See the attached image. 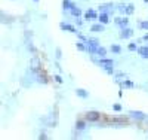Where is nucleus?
<instances>
[{
	"label": "nucleus",
	"instance_id": "423d86ee",
	"mask_svg": "<svg viewBox=\"0 0 148 140\" xmlns=\"http://www.w3.org/2000/svg\"><path fill=\"white\" fill-rule=\"evenodd\" d=\"M98 16H99V15H98V12L95 11V9H88V11L84 12V16H83V18H84L86 21H89V20H96Z\"/></svg>",
	"mask_w": 148,
	"mask_h": 140
},
{
	"label": "nucleus",
	"instance_id": "ddd939ff",
	"mask_svg": "<svg viewBox=\"0 0 148 140\" xmlns=\"http://www.w3.org/2000/svg\"><path fill=\"white\" fill-rule=\"evenodd\" d=\"M76 94H77V97H80V99H88L89 97V92L88 91H84V90H76Z\"/></svg>",
	"mask_w": 148,
	"mask_h": 140
},
{
	"label": "nucleus",
	"instance_id": "39448f33",
	"mask_svg": "<svg viewBox=\"0 0 148 140\" xmlns=\"http://www.w3.org/2000/svg\"><path fill=\"white\" fill-rule=\"evenodd\" d=\"M130 115V118H133V119H136V121H145L147 119V115L144 112H138V110H132L129 113Z\"/></svg>",
	"mask_w": 148,
	"mask_h": 140
},
{
	"label": "nucleus",
	"instance_id": "aec40b11",
	"mask_svg": "<svg viewBox=\"0 0 148 140\" xmlns=\"http://www.w3.org/2000/svg\"><path fill=\"white\" fill-rule=\"evenodd\" d=\"M135 12V6L133 5H127L126 6V15H132Z\"/></svg>",
	"mask_w": 148,
	"mask_h": 140
},
{
	"label": "nucleus",
	"instance_id": "7ed1b4c3",
	"mask_svg": "<svg viewBox=\"0 0 148 140\" xmlns=\"http://www.w3.org/2000/svg\"><path fill=\"white\" fill-rule=\"evenodd\" d=\"M99 118H101V115H99V112H96V110H90V112L86 113V116H84V119L88 122H96Z\"/></svg>",
	"mask_w": 148,
	"mask_h": 140
},
{
	"label": "nucleus",
	"instance_id": "f257e3e1",
	"mask_svg": "<svg viewBox=\"0 0 148 140\" xmlns=\"http://www.w3.org/2000/svg\"><path fill=\"white\" fill-rule=\"evenodd\" d=\"M86 46H88V51H86V52H89L90 55H96V51H98V48L101 46V45H99V39L90 37L88 42H86Z\"/></svg>",
	"mask_w": 148,
	"mask_h": 140
},
{
	"label": "nucleus",
	"instance_id": "cd10ccee",
	"mask_svg": "<svg viewBox=\"0 0 148 140\" xmlns=\"http://www.w3.org/2000/svg\"><path fill=\"white\" fill-rule=\"evenodd\" d=\"M141 40H144V42H145V40H148V33H147V34H145V36H144V37H142V39H141Z\"/></svg>",
	"mask_w": 148,
	"mask_h": 140
},
{
	"label": "nucleus",
	"instance_id": "f03ea898",
	"mask_svg": "<svg viewBox=\"0 0 148 140\" xmlns=\"http://www.w3.org/2000/svg\"><path fill=\"white\" fill-rule=\"evenodd\" d=\"M116 9H117V7L113 5V3H102V5L98 6V11H99V12H105V14H110V15L114 12Z\"/></svg>",
	"mask_w": 148,
	"mask_h": 140
},
{
	"label": "nucleus",
	"instance_id": "f3484780",
	"mask_svg": "<svg viewBox=\"0 0 148 140\" xmlns=\"http://www.w3.org/2000/svg\"><path fill=\"white\" fill-rule=\"evenodd\" d=\"M120 86H121V88H135V84L130 82V81H125V82L120 84Z\"/></svg>",
	"mask_w": 148,
	"mask_h": 140
},
{
	"label": "nucleus",
	"instance_id": "1a4fd4ad",
	"mask_svg": "<svg viewBox=\"0 0 148 140\" xmlns=\"http://www.w3.org/2000/svg\"><path fill=\"white\" fill-rule=\"evenodd\" d=\"M98 20L101 24H108L110 22V14H105V12H99V16H98Z\"/></svg>",
	"mask_w": 148,
	"mask_h": 140
},
{
	"label": "nucleus",
	"instance_id": "dca6fc26",
	"mask_svg": "<svg viewBox=\"0 0 148 140\" xmlns=\"http://www.w3.org/2000/svg\"><path fill=\"white\" fill-rule=\"evenodd\" d=\"M110 51L113 52V54H121V46L120 45H111Z\"/></svg>",
	"mask_w": 148,
	"mask_h": 140
},
{
	"label": "nucleus",
	"instance_id": "c756f323",
	"mask_svg": "<svg viewBox=\"0 0 148 140\" xmlns=\"http://www.w3.org/2000/svg\"><path fill=\"white\" fill-rule=\"evenodd\" d=\"M144 2H145V3H148V0H144Z\"/></svg>",
	"mask_w": 148,
	"mask_h": 140
},
{
	"label": "nucleus",
	"instance_id": "0eeeda50",
	"mask_svg": "<svg viewBox=\"0 0 148 140\" xmlns=\"http://www.w3.org/2000/svg\"><path fill=\"white\" fill-rule=\"evenodd\" d=\"M133 36V29H123V30H120V39H129V37H132Z\"/></svg>",
	"mask_w": 148,
	"mask_h": 140
},
{
	"label": "nucleus",
	"instance_id": "2eb2a0df",
	"mask_svg": "<svg viewBox=\"0 0 148 140\" xmlns=\"http://www.w3.org/2000/svg\"><path fill=\"white\" fill-rule=\"evenodd\" d=\"M74 6V3H71L70 0H62V9L64 11H70Z\"/></svg>",
	"mask_w": 148,
	"mask_h": 140
},
{
	"label": "nucleus",
	"instance_id": "9b49d317",
	"mask_svg": "<svg viewBox=\"0 0 148 140\" xmlns=\"http://www.w3.org/2000/svg\"><path fill=\"white\" fill-rule=\"evenodd\" d=\"M138 54L141 55L142 58L148 60V46H142V48H138Z\"/></svg>",
	"mask_w": 148,
	"mask_h": 140
},
{
	"label": "nucleus",
	"instance_id": "4468645a",
	"mask_svg": "<svg viewBox=\"0 0 148 140\" xmlns=\"http://www.w3.org/2000/svg\"><path fill=\"white\" fill-rule=\"evenodd\" d=\"M96 55H98L99 58H105V57H107V49L104 48V46H99L98 51H96Z\"/></svg>",
	"mask_w": 148,
	"mask_h": 140
},
{
	"label": "nucleus",
	"instance_id": "412c9836",
	"mask_svg": "<svg viewBox=\"0 0 148 140\" xmlns=\"http://www.w3.org/2000/svg\"><path fill=\"white\" fill-rule=\"evenodd\" d=\"M139 29L148 30V21H141V22H139Z\"/></svg>",
	"mask_w": 148,
	"mask_h": 140
},
{
	"label": "nucleus",
	"instance_id": "393cba45",
	"mask_svg": "<svg viewBox=\"0 0 148 140\" xmlns=\"http://www.w3.org/2000/svg\"><path fill=\"white\" fill-rule=\"evenodd\" d=\"M55 81H56L58 84H62V77H61L59 75H55Z\"/></svg>",
	"mask_w": 148,
	"mask_h": 140
},
{
	"label": "nucleus",
	"instance_id": "f8f14e48",
	"mask_svg": "<svg viewBox=\"0 0 148 140\" xmlns=\"http://www.w3.org/2000/svg\"><path fill=\"white\" fill-rule=\"evenodd\" d=\"M105 29H104V24H93L92 27H90V31H93V33H96V31H104Z\"/></svg>",
	"mask_w": 148,
	"mask_h": 140
},
{
	"label": "nucleus",
	"instance_id": "5701e85b",
	"mask_svg": "<svg viewBox=\"0 0 148 140\" xmlns=\"http://www.w3.org/2000/svg\"><path fill=\"white\" fill-rule=\"evenodd\" d=\"M104 70L108 73V75H113L114 73V70H113V66H107V67H104Z\"/></svg>",
	"mask_w": 148,
	"mask_h": 140
},
{
	"label": "nucleus",
	"instance_id": "6ab92c4d",
	"mask_svg": "<svg viewBox=\"0 0 148 140\" xmlns=\"http://www.w3.org/2000/svg\"><path fill=\"white\" fill-rule=\"evenodd\" d=\"M126 6H127V5L121 3V5H119V6H116V7H117V11H119V12H120L121 15H123V14L126 15Z\"/></svg>",
	"mask_w": 148,
	"mask_h": 140
},
{
	"label": "nucleus",
	"instance_id": "6e6552de",
	"mask_svg": "<svg viewBox=\"0 0 148 140\" xmlns=\"http://www.w3.org/2000/svg\"><path fill=\"white\" fill-rule=\"evenodd\" d=\"M59 27L62 29V30H65V31H71V33H76V34H79V30H77L74 25H70V24H67V22H61L59 24Z\"/></svg>",
	"mask_w": 148,
	"mask_h": 140
},
{
	"label": "nucleus",
	"instance_id": "a211bd4d",
	"mask_svg": "<svg viewBox=\"0 0 148 140\" xmlns=\"http://www.w3.org/2000/svg\"><path fill=\"white\" fill-rule=\"evenodd\" d=\"M76 128L79 130V131L86 130V122H83V121H77V122H76Z\"/></svg>",
	"mask_w": 148,
	"mask_h": 140
},
{
	"label": "nucleus",
	"instance_id": "b1692460",
	"mask_svg": "<svg viewBox=\"0 0 148 140\" xmlns=\"http://www.w3.org/2000/svg\"><path fill=\"white\" fill-rule=\"evenodd\" d=\"M113 109H114L116 112H120L121 110V104H119V103H116L114 106H113Z\"/></svg>",
	"mask_w": 148,
	"mask_h": 140
},
{
	"label": "nucleus",
	"instance_id": "9d476101",
	"mask_svg": "<svg viewBox=\"0 0 148 140\" xmlns=\"http://www.w3.org/2000/svg\"><path fill=\"white\" fill-rule=\"evenodd\" d=\"M70 12H71V15L74 16V18H79V16H82V11H80L76 5L71 7V9H70Z\"/></svg>",
	"mask_w": 148,
	"mask_h": 140
},
{
	"label": "nucleus",
	"instance_id": "4be33fe9",
	"mask_svg": "<svg viewBox=\"0 0 148 140\" xmlns=\"http://www.w3.org/2000/svg\"><path fill=\"white\" fill-rule=\"evenodd\" d=\"M127 49H129V51H138L136 43H129V45H127Z\"/></svg>",
	"mask_w": 148,
	"mask_h": 140
},
{
	"label": "nucleus",
	"instance_id": "20e7f679",
	"mask_svg": "<svg viewBox=\"0 0 148 140\" xmlns=\"http://www.w3.org/2000/svg\"><path fill=\"white\" fill-rule=\"evenodd\" d=\"M114 22L119 25V29H120V30H123V29H127L129 20L126 18V16H117V18L114 20Z\"/></svg>",
	"mask_w": 148,
	"mask_h": 140
},
{
	"label": "nucleus",
	"instance_id": "bb28decb",
	"mask_svg": "<svg viewBox=\"0 0 148 140\" xmlns=\"http://www.w3.org/2000/svg\"><path fill=\"white\" fill-rule=\"evenodd\" d=\"M56 58H58V60L61 58V51H59V49H56Z\"/></svg>",
	"mask_w": 148,
	"mask_h": 140
},
{
	"label": "nucleus",
	"instance_id": "a878e982",
	"mask_svg": "<svg viewBox=\"0 0 148 140\" xmlns=\"http://www.w3.org/2000/svg\"><path fill=\"white\" fill-rule=\"evenodd\" d=\"M76 24H77V25H82V20H80V16H79V18H76Z\"/></svg>",
	"mask_w": 148,
	"mask_h": 140
},
{
	"label": "nucleus",
	"instance_id": "c85d7f7f",
	"mask_svg": "<svg viewBox=\"0 0 148 140\" xmlns=\"http://www.w3.org/2000/svg\"><path fill=\"white\" fill-rule=\"evenodd\" d=\"M33 2H34V3H39V0H33Z\"/></svg>",
	"mask_w": 148,
	"mask_h": 140
}]
</instances>
